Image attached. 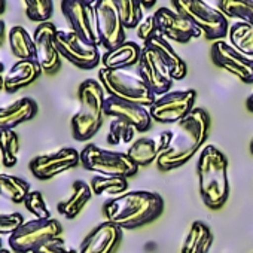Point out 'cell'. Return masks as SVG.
Masks as SVG:
<instances>
[{"instance_id":"obj_27","label":"cell","mask_w":253,"mask_h":253,"mask_svg":"<svg viewBox=\"0 0 253 253\" xmlns=\"http://www.w3.org/2000/svg\"><path fill=\"white\" fill-rule=\"evenodd\" d=\"M8 41L12 54L18 60H35V42L24 27L21 26L12 27L9 30Z\"/></svg>"},{"instance_id":"obj_16","label":"cell","mask_w":253,"mask_h":253,"mask_svg":"<svg viewBox=\"0 0 253 253\" xmlns=\"http://www.w3.org/2000/svg\"><path fill=\"white\" fill-rule=\"evenodd\" d=\"M57 27L51 23H42L33 33L35 42V60L41 66L43 73L52 75L61 66V55L57 48Z\"/></svg>"},{"instance_id":"obj_1","label":"cell","mask_w":253,"mask_h":253,"mask_svg":"<svg viewBox=\"0 0 253 253\" xmlns=\"http://www.w3.org/2000/svg\"><path fill=\"white\" fill-rule=\"evenodd\" d=\"M209 128V113L201 107H195L185 119L176 124L174 128L161 133L157 167L161 171H169L186 164L207 140Z\"/></svg>"},{"instance_id":"obj_7","label":"cell","mask_w":253,"mask_h":253,"mask_svg":"<svg viewBox=\"0 0 253 253\" xmlns=\"http://www.w3.org/2000/svg\"><path fill=\"white\" fill-rule=\"evenodd\" d=\"M81 166L101 176H121V177H133L139 167L128 157L126 152H115L109 149L98 148L94 143L86 145L81 151Z\"/></svg>"},{"instance_id":"obj_28","label":"cell","mask_w":253,"mask_h":253,"mask_svg":"<svg viewBox=\"0 0 253 253\" xmlns=\"http://www.w3.org/2000/svg\"><path fill=\"white\" fill-rule=\"evenodd\" d=\"M128 157L137 164V167H146L149 164H152L154 161H157L158 155H160V149H158V142L155 139L151 137H142L139 140H136L126 151Z\"/></svg>"},{"instance_id":"obj_44","label":"cell","mask_w":253,"mask_h":253,"mask_svg":"<svg viewBox=\"0 0 253 253\" xmlns=\"http://www.w3.org/2000/svg\"><path fill=\"white\" fill-rule=\"evenodd\" d=\"M5 91V78L0 75V94Z\"/></svg>"},{"instance_id":"obj_10","label":"cell","mask_w":253,"mask_h":253,"mask_svg":"<svg viewBox=\"0 0 253 253\" xmlns=\"http://www.w3.org/2000/svg\"><path fill=\"white\" fill-rule=\"evenodd\" d=\"M57 48L63 58L84 70H91L101 61L98 46L86 42L72 30H58Z\"/></svg>"},{"instance_id":"obj_21","label":"cell","mask_w":253,"mask_h":253,"mask_svg":"<svg viewBox=\"0 0 253 253\" xmlns=\"http://www.w3.org/2000/svg\"><path fill=\"white\" fill-rule=\"evenodd\" d=\"M142 55V48L131 41H125L119 46L106 51L101 55V63L104 69L110 70H126L139 64Z\"/></svg>"},{"instance_id":"obj_6","label":"cell","mask_w":253,"mask_h":253,"mask_svg":"<svg viewBox=\"0 0 253 253\" xmlns=\"http://www.w3.org/2000/svg\"><path fill=\"white\" fill-rule=\"evenodd\" d=\"M176 12L188 18L207 41H222L228 36V18L219 8L209 5L204 0H171Z\"/></svg>"},{"instance_id":"obj_12","label":"cell","mask_w":253,"mask_h":253,"mask_svg":"<svg viewBox=\"0 0 253 253\" xmlns=\"http://www.w3.org/2000/svg\"><path fill=\"white\" fill-rule=\"evenodd\" d=\"M61 12L72 32L92 45H100L95 11L92 5H88L82 0H61Z\"/></svg>"},{"instance_id":"obj_17","label":"cell","mask_w":253,"mask_h":253,"mask_svg":"<svg viewBox=\"0 0 253 253\" xmlns=\"http://www.w3.org/2000/svg\"><path fill=\"white\" fill-rule=\"evenodd\" d=\"M154 17L158 26V33L167 41L188 43L203 35L188 18H185L171 8H160L157 9Z\"/></svg>"},{"instance_id":"obj_5","label":"cell","mask_w":253,"mask_h":253,"mask_svg":"<svg viewBox=\"0 0 253 253\" xmlns=\"http://www.w3.org/2000/svg\"><path fill=\"white\" fill-rule=\"evenodd\" d=\"M98 82L103 85L107 95L145 107H151L158 98L139 76V73H133L128 69L110 70L101 67L98 70Z\"/></svg>"},{"instance_id":"obj_40","label":"cell","mask_w":253,"mask_h":253,"mask_svg":"<svg viewBox=\"0 0 253 253\" xmlns=\"http://www.w3.org/2000/svg\"><path fill=\"white\" fill-rule=\"evenodd\" d=\"M142 5L145 9H149V8H154L157 5V0H140Z\"/></svg>"},{"instance_id":"obj_3","label":"cell","mask_w":253,"mask_h":253,"mask_svg":"<svg viewBox=\"0 0 253 253\" xmlns=\"http://www.w3.org/2000/svg\"><path fill=\"white\" fill-rule=\"evenodd\" d=\"M228 158L213 145L204 146L197 164L200 195L209 209H220L229 197Z\"/></svg>"},{"instance_id":"obj_31","label":"cell","mask_w":253,"mask_h":253,"mask_svg":"<svg viewBox=\"0 0 253 253\" xmlns=\"http://www.w3.org/2000/svg\"><path fill=\"white\" fill-rule=\"evenodd\" d=\"M217 8L226 18H235L253 26V0H219Z\"/></svg>"},{"instance_id":"obj_24","label":"cell","mask_w":253,"mask_h":253,"mask_svg":"<svg viewBox=\"0 0 253 253\" xmlns=\"http://www.w3.org/2000/svg\"><path fill=\"white\" fill-rule=\"evenodd\" d=\"M91 197H92V189H91L89 183H86L84 180H75L73 186H72L70 197L60 201L57 204V210L66 219H75L84 210V207L88 204Z\"/></svg>"},{"instance_id":"obj_14","label":"cell","mask_w":253,"mask_h":253,"mask_svg":"<svg viewBox=\"0 0 253 253\" xmlns=\"http://www.w3.org/2000/svg\"><path fill=\"white\" fill-rule=\"evenodd\" d=\"M210 55L213 63L237 76L244 84H253V60L237 51L225 41H216L211 45Z\"/></svg>"},{"instance_id":"obj_45","label":"cell","mask_w":253,"mask_h":253,"mask_svg":"<svg viewBox=\"0 0 253 253\" xmlns=\"http://www.w3.org/2000/svg\"><path fill=\"white\" fill-rule=\"evenodd\" d=\"M2 43H3V38H0V48H2ZM3 70H5V66L2 61H0V73H2Z\"/></svg>"},{"instance_id":"obj_47","label":"cell","mask_w":253,"mask_h":253,"mask_svg":"<svg viewBox=\"0 0 253 253\" xmlns=\"http://www.w3.org/2000/svg\"><path fill=\"white\" fill-rule=\"evenodd\" d=\"M0 253H11L8 249H2V250H0Z\"/></svg>"},{"instance_id":"obj_39","label":"cell","mask_w":253,"mask_h":253,"mask_svg":"<svg viewBox=\"0 0 253 253\" xmlns=\"http://www.w3.org/2000/svg\"><path fill=\"white\" fill-rule=\"evenodd\" d=\"M160 35L158 33V26H157V21H155V17L154 15H148L142 20V23L137 26V38L146 43L148 41H151L154 36Z\"/></svg>"},{"instance_id":"obj_18","label":"cell","mask_w":253,"mask_h":253,"mask_svg":"<svg viewBox=\"0 0 253 253\" xmlns=\"http://www.w3.org/2000/svg\"><path fill=\"white\" fill-rule=\"evenodd\" d=\"M104 115L112 116L115 119H121L126 124L133 125L139 133H145L151 128L152 125V116L149 112V107L124 101L116 97H106L104 101Z\"/></svg>"},{"instance_id":"obj_37","label":"cell","mask_w":253,"mask_h":253,"mask_svg":"<svg viewBox=\"0 0 253 253\" xmlns=\"http://www.w3.org/2000/svg\"><path fill=\"white\" fill-rule=\"evenodd\" d=\"M24 216L18 211L14 213H0V235H12L23 223Z\"/></svg>"},{"instance_id":"obj_25","label":"cell","mask_w":253,"mask_h":253,"mask_svg":"<svg viewBox=\"0 0 253 253\" xmlns=\"http://www.w3.org/2000/svg\"><path fill=\"white\" fill-rule=\"evenodd\" d=\"M211 244L213 232L210 231V228L204 222L195 220L185 238L182 253H209Z\"/></svg>"},{"instance_id":"obj_41","label":"cell","mask_w":253,"mask_h":253,"mask_svg":"<svg viewBox=\"0 0 253 253\" xmlns=\"http://www.w3.org/2000/svg\"><path fill=\"white\" fill-rule=\"evenodd\" d=\"M246 106H247V109H249L250 112H253V92H252V94H250V97L247 98Z\"/></svg>"},{"instance_id":"obj_19","label":"cell","mask_w":253,"mask_h":253,"mask_svg":"<svg viewBox=\"0 0 253 253\" xmlns=\"http://www.w3.org/2000/svg\"><path fill=\"white\" fill-rule=\"evenodd\" d=\"M122 241V228L101 222L82 241L79 253H115Z\"/></svg>"},{"instance_id":"obj_42","label":"cell","mask_w":253,"mask_h":253,"mask_svg":"<svg viewBox=\"0 0 253 253\" xmlns=\"http://www.w3.org/2000/svg\"><path fill=\"white\" fill-rule=\"evenodd\" d=\"M5 32H6V27H5V23L0 20V38L5 36Z\"/></svg>"},{"instance_id":"obj_13","label":"cell","mask_w":253,"mask_h":253,"mask_svg":"<svg viewBox=\"0 0 253 253\" xmlns=\"http://www.w3.org/2000/svg\"><path fill=\"white\" fill-rule=\"evenodd\" d=\"M137 73L157 97L170 92L173 86L174 79L171 78L169 69L157 55V52L146 45H143L142 48V55L137 64Z\"/></svg>"},{"instance_id":"obj_49","label":"cell","mask_w":253,"mask_h":253,"mask_svg":"<svg viewBox=\"0 0 253 253\" xmlns=\"http://www.w3.org/2000/svg\"><path fill=\"white\" fill-rule=\"evenodd\" d=\"M3 247H2V238H0V250H2Z\"/></svg>"},{"instance_id":"obj_48","label":"cell","mask_w":253,"mask_h":253,"mask_svg":"<svg viewBox=\"0 0 253 253\" xmlns=\"http://www.w3.org/2000/svg\"><path fill=\"white\" fill-rule=\"evenodd\" d=\"M250 152L253 154V140H252V145H250Z\"/></svg>"},{"instance_id":"obj_4","label":"cell","mask_w":253,"mask_h":253,"mask_svg":"<svg viewBox=\"0 0 253 253\" xmlns=\"http://www.w3.org/2000/svg\"><path fill=\"white\" fill-rule=\"evenodd\" d=\"M79 110L72 118V134L78 142L92 139L103 125L104 118V88L95 79H85L78 89Z\"/></svg>"},{"instance_id":"obj_2","label":"cell","mask_w":253,"mask_h":253,"mask_svg":"<svg viewBox=\"0 0 253 253\" xmlns=\"http://www.w3.org/2000/svg\"><path fill=\"white\" fill-rule=\"evenodd\" d=\"M163 210V197L152 191H128L103 204L106 220L122 229H134L151 223L161 216Z\"/></svg>"},{"instance_id":"obj_15","label":"cell","mask_w":253,"mask_h":253,"mask_svg":"<svg viewBox=\"0 0 253 253\" xmlns=\"http://www.w3.org/2000/svg\"><path fill=\"white\" fill-rule=\"evenodd\" d=\"M81 164V152L73 148H63L52 154L35 157L29 169L32 174L39 180H49L70 169H75Z\"/></svg>"},{"instance_id":"obj_30","label":"cell","mask_w":253,"mask_h":253,"mask_svg":"<svg viewBox=\"0 0 253 253\" xmlns=\"http://www.w3.org/2000/svg\"><path fill=\"white\" fill-rule=\"evenodd\" d=\"M92 194L95 195H121L124 192H126L128 189V179L126 177H121V176H101L97 174L91 179L89 183Z\"/></svg>"},{"instance_id":"obj_11","label":"cell","mask_w":253,"mask_h":253,"mask_svg":"<svg viewBox=\"0 0 253 253\" xmlns=\"http://www.w3.org/2000/svg\"><path fill=\"white\" fill-rule=\"evenodd\" d=\"M100 45L106 51L125 42V26L122 23L118 0H98L94 5Z\"/></svg>"},{"instance_id":"obj_38","label":"cell","mask_w":253,"mask_h":253,"mask_svg":"<svg viewBox=\"0 0 253 253\" xmlns=\"http://www.w3.org/2000/svg\"><path fill=\"white\" fill-rule=\"evenodd\" d=\"M32 253H79V250L73 249L70 244H67L61 237L52 238L38 249H35Z\"/></svg>"},{"instance_id":"obj_33","label":"cell","mask_w":253,"mask_h":253,"mask_svg":"<svg viewBox=\"0 0 253 253\" xmlns=\"http://www.w3.org/2000/svg\"><path fill=\"white\" fill-rule=\"evenodd\" d=\"M118 8L125 29H137L143 20V5L140 0H118Z\"/></svg>"},{"instance_id":"obj_9","label":"cell","mask_w":253,"mask_h":253,"mask_svg":"<svg viewBox=\"0 0 253 253\" xmlns=\"http://www.w3.org/2000/svg\"><path fill=\"white\" fill-rule=\"evenodd\" d=\"M195 89L170 91L160 95L149 107V112L152 119L160 124H177L195 109Z\"/></svg>"},{"instance_id":"obj_35","label":"cell","mask_w":253,"mask_h":253,"mask_svg":"<svg viewBox=\"0 0 253 253\" xmlns=\"http://www.w3.org/2000/svg\"><path fill=\"white\" fill-rule=\"evenodd\" d=\"M26 5V15L29 20L36 21L39 24L46 23L54 12L52 0H23Z\"/></svg>"},{"instance_id":"obj_29","label":"cell","mask_w":253,"mask_h":253,"mask_svg":"<svg viewBox=\"0 0 253 253\" xmlns=\"http://www.w3.org/2000/svg\"><path fill=\"white\" fill-rule=\"evenodd\" d=\"M229 43L244 54L246 57L253 55V26L244 21H237L232 26H229L228 32Z\"/></svg>"},{"instance_id":"obj_34","label":"cell","mask_w":253,"mask_h":253,"mask_svg":"<svg viewBox=\"0 0 253 253\" xmlns=\"http://www.w3.org/2000/svg\"><path fill=\"white\" fill-rule=\"evenodd\" d=\"M137 130L133 125L126 124L121 119H113L109 125V133H107V143L109 145H119V143H130Z\"/></svg>"},{"instance_id":"obj_32","label":"cell","mask_w":253,"mask_h":253,"mask_svg":"<svg viewBox=\"0 0 253 253\" xmlns=\"http://www.w3.org/2000/svg\"><path fill=\"white\" fill-rule=\"evenodd\" d=\"M20 137L14 130H0V160L8 169L18 163Z\"/></svg>"},{"instance_id":"obj_43","label":"cell","mask_w":253,"mask_h":253,"mask_svg":"<svg viewBox=\"0 0 253 253\" xmlns=\"http://www.w3.org/2000/svg\"><path fill=\"white\" fill-rule=\"evenodd\" d=\"M6 11V0H0V15Z\"/></svg>"},{"instance_id":"obj_36","label":"cell","mask_w":253,"mask_h":253,"mask_svg":"<svg viewBox=\"0 0 253 253\" xmlns=\"http://www.w3.org/2000/svg\"><path fill=\"white\" fill-rule=\"evenodd\" d=\"M26 209L36 216V219H51V211L41 191H32L24 200Z\"/></svg>"},{"instance_id":"obj_46","label":"cell","mask_w":253,"mask_h":253,"mask_svg":"<svg viewBox=\"0 0 253 253\" xmlns=\"http://www.w3.org/2000/svg\"><path fill=\"white\" fill-rule=\"evenodd\" d=\"M82 2H85V3H88V5H95L97 2H98V0H82Z\"/></svg>"},{"instance_id":"obj_22","label":"cell","mask_w":253,"mask_h":253,"mask_svg":"<svg viewBox=\"0 0 253 253\" xmlns=\"http://www.w3.org/2000/svg\"><path fill=\"white\" fill-rule=\"evenodd\" d=\"M42 73L36 60H18L5 76V92L14 94L21 88L32 85Z\"/></svg>"},{"instance_id":"obj_26","label":"cell","mask_w":253,"mask_h":253,"mask_svg":"<svg viewBox=\"0 0 253 253\" xmlns=\"http://www.w3.org/2000/svg\"><path fill=\"white\" fill-rule=\"evenodd\" d=\"M32 192L30 183L18 176L0 173V197L15 204L24 203L26 197Z\"/></svg>"},{"instance_id":"obj_8","label":"cell","mask_w":253,"mask_h":253,"mask_svg":"<svg viewBox=\"0 0 253 253\" xmlns=\"http://www.w3.org/2000/svg\"><path fill=\"white\" fill-rule=\"evenodd\" d=\"M63 226L61 223L51 219H33L24 222L8 240L9 247L17 253H29L42 246L43 243L61 237Z\"/></svg>"},{"instance_id":"obj_20","label":"cell","mask_w":253,"mask_h":253,"mask_svg":"<svg viewBox=\"0 0 253 253\" xmlns=\"http://www.w3.org/2000/svg\"><path fill=\"white\" fill-rule=\"evenodd\" d=\"M38 103L30 97H23L5 107H0V130H14L15 126L32 121L38 115Z\"/></svg>"},{"instance_id":"obj_23","label":"cell","mask_w":253,"mask_h":253,"mask_svg":"<svg viewBox=\"0 0 253 253\" xmlns=\"http://www.w3.org/2000/svg\"><path fill=\"white\" fill-rule=\"evenodd\" d=\"M145 45L157 52V55L166 64V67L169 69V72H170V75H171V78L174 81H180V79H183L186 76V72H188L186 63L174 51V48L171 46L170 41H167L161 35H157L151 41H148Z\"/></svg>"}]
</instances>
